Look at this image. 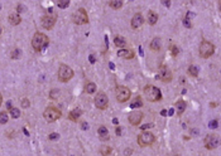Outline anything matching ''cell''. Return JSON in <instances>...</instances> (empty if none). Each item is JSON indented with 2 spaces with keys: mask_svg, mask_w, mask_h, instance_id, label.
Returning <instances> with one entry per match:
<instances>
[{
  "mask_svg": "<svg viewBox=\"0 0 221 156\" xmlns=\"http://www.w3.org/2000/svg\"><path fill=\"white\" fill-rule=\"evenodd\" d=\"M8 121H9L8 113L6 112H0V125H5Z\"/></svg>",
  "mask_w": 221,
  "mask_h": 156,
  "instance_id": "f1b7e54d",
  "label": "cell"
},
{
  "mask_svg": "<svg viewBox=\"0 0 221 156\" xmlns=\"http://www.w3.org/2000/svg\"><path fill=\"white\" fill-rule=\"evenodd\" d=\"M113 122L115 123V125H117V123H119V120H117V119H114V120H113Z\"/></svg>",
  "mask_w": 221,
  "mask_h": 156,
  "instance_id": "7dc6e473",
  "label": "cell"
},
{
  "mask_svg": "<svg viewBox=\"0 0 221 156\" xmlns=\"http://www.w3.org/2000/svg\"><path fill=\"white\" fill-rule=\"evenodd\" d=\"M155 141V136L152 134V132H142L139 136H138V145L140 147H147V146H150L153 145Z\"/></svg>",
  "mask_w": 221,
  "mask_h": 156,
  "instance_id": "8992f818",
  "label": "cell"
},
{
  "mask_svg": "<svg viewBox=\"0 0 221 156\" xmlns=\"http://www.w3.org/2000/svg\"><path fill=\"white\" fill-rule=\"evenodd\" d=\"M6 107H8V110H9V111H10L11 108H13V106H11V102H10V101L6 103Z\"/></svg>",
  "mask_w": 221,
  "mask_h": 156,
  "instance_id": "f6af8a7d",
  "label": "cell"
},
{
  "mask_svg": "<svg viewBox=\"0 0 221 156\" xmlns=\"http://www.w3.org/2000/svg\"><path fill=\"white\" fill-rule=\"evenodd\" d=\"M161 115H162V116H167V110H162Z\"/></svg>",
  "mask_w": 221,
  "mask_h": 156,
  "instance_id": "bcb514c9",
  "label": "cell"
},
{
  "mask_svg": "<svg viewBox=\"0 0 221 156\" xmlns=\"http://www.w3.org/2000/svg\"><path fill=\"white\" fill-rule=\"evenodd\" d=\"M85 92L87 93V94H92V93H95L96 92V89H97V87H96V85H95L94 82H87L86 85H85Z\"/></svg>",
  "mask_w": 221,
  "mask_h": 156,
  "instance_id": "44dd1931",
  "label": "cell"
},
{
  "mask_svg": "<svg viewBox=\"0 0 221 156\" xmlns=\"http://www.w3.org/2000/svg\"><path fill=\"white\" fill-rule=\"evenodd\" d=\"M94 102H95V106H96L99 110H101V111L106 110L109 106V98L105 92H99L96 96H95Z\"/></svg>",
  "mask_w": 221,
  "mask_h": 156,
  "instance_id": "9c48e42d",
  "label": "cell"
},
{
  "mask_svg": "<svg viewBox=\"0 0 221 156\" xmlns=\"http://www.w3.org/2000/svg\"><path fill=\"white\" fill-rule=\"evenodd\" d=\"M219 146V136L215 134L208 135L206 139H205V147L208 150H214Z\"/></svg>",
  "mask_w": 221,
  "mask_h": 156,
  "instance_id": "7c38bea8",
  "label": "cell"
},
{
  "mask_svg": "<svg viewBox=\"0 0 221 156\" xmlns=\"http://www.w3.org/2000/svg\"><path fill=\"white\" fill-rule=\"evenodd\" d=\"M187 73H188V76H191V77H197V76H199V68L196 66H193V64H191V66L188 67Z\"/></svg>",
  "mask_w": 221,
  "mask_h": 156,
  "instance_id": "d4e9b609",
  "label": "cell"
},
{
  "mask_svg": "<svg viewBox=\"0 0 221 156\" xmlns=\"http://www.w3.org/2000/svg\"><path fill=\"white\" fill-rule=\"evenodd\" d=\"M111 151H113V149L110 146H108V145H102L100 147V153H101L102 156H109L110 154H111Z\"/></svg>",
  "mask_w": 221,
  "mask_h": 156,
  "instance_id": "484cf974",
  "label": "cell"
},
{
  "mask_svg": "<svg viewBox=\"0 0 221 156\" xmlns=\"http://www.w3.org/2000/svg\"><path fill=\"white\" fill-rule=\"evenodd\" d=\"M57 94H58V89H53L51 93H49V96H51V98H53V100H56L57 98Z\"/></svg>",
  "mask_w": 221,
  "mask_h": 156,
  "instance_id": "74e56055",
  "label": "cell"
},
{
  "mask_svg": "<svg viewBox=\"0 0 221 156\" xmlns=\"http://www.w3.org/2000/svg\"><path fill=\"white\" fill-rule=\"evenodd\" d=\"M114 44H115L117 48L124 49V47L127 45V40H125L123 37H119V35H117V37L114 38Z\"/></svg>",
  "mask_w": 221,
  "mask_h": 156,
  "instance_id": "7402d4cb",
  "label": "cell"
},
{
  "mask_svg": "<svg viewBox=\"0 0 221 156\" xmlns=\"http://www.w3.org/2000/svg\"><path fill=\"white\" fill-rule=\"evenodd\" d=\"M134 55L135 54L131 49H120V51H117V57L124 58V59H133Z\"/></svg>",
  "mask_w": 221,
  "mask_h": 156,
  "instance_id": "9a60e30c",
  "label": "cell"
},
{
  "mask_svg": "<svg viewBox=\"0 0 221 156\" xmlns=\"http://www.w3.org/2000/svg\"><path fill=\"white\" fill-rule=\"evenodd\" d=\"M24 9H25V6H24V5H20V4H19V5L17 6V11H18V13H22V11H25Z\"/></svg>",
  "mask_w": 221,
  "mask_h": 156,
  "instance_id": "ab89813d",
  "label": "cell"
},
{
  "mask_svg": "<svg viewBox=\"0 0 221 156\" xmlns=\"http://www.w3.org/2000/svg\"><path fill=\"white\" fill-rule=\"evenodd\" d=\"M48 42H49V39H48V37L45 35V34L38 32V33L34 34V37L32 39V47H33V49L36 52H41L42 49L48 44Z\"/></svg>",
  "mask_w": 221,
  "mask_h": 156,
  "instance_id": "7a4b0ae2",
  "label": "cell"
},
{
  "mask_svg": "<svg viewBox=\"0 0 221 156\" xmlns=\"http://www.w3.org/2000/svg\"><path fill=\"white\" fill-rule=\"evenodd\" d=\"M57 5H58V8H61V9H66V8H68V5H70V0H61V1L57 3Z\"/></svg>",
  "mask_w": 221,
  "mask_h": 156,
  "instance_id": "4dcf8cb0",
  "label": "cell"
},
{
  "mask_svg": "<svg viewBox=\"0 0 221 156\" xmlns=\"http://www.w3.org/2000/svg\"><path fill=\"white\" fill-rule=\"evenodd\" d=\"M149 48L152 49V51H154V52H159L162 49V40H161V38H153L152 39V42L149 43Z\"/></svg>",
  "mask_w": 221,
  "mask_h": 156,
  "instance_id": "2e32d148",
  "label": "cell"
},
{
  "mask_svg": "<svg viewBox=\"0 0 221 156\" xmlns=\"http://www.w3.org/2000/svg\"><path fill=\"white\" fill-rule=\"evenodd\" d=\"M153 126H154L153 123H145V125H142V127H140V130H142V131H145V130H148V128H152Z\"/></svg>",
  "mask_w": 221,
  "mask_h": 156,
  "instance_id": "d590c367",
  "label": "cell"
},
{
  "mask_svg": "<svg viewBox=\"0 0 221 156\" xmlns=\"http://www.w3.org/2000/svg\"><path fill=\"white\" fill-rule=\"evenodd\" d=\"M176 156H177V155H176Z\"/></svg>",
  "mask_w": 221,
  "mask_h": 156,
  "instance_id": "db71d44e",
  "label": "cell"
},
{
  "mask_svg": "<svg viewBox=\"0 0 221 156\" xmlns=\"http://www.w3.org/2000/svg\"><path fill=\"white\" fill-rule=\"evenodd\" d=\"M20 51H19V49H14L13 52H11V54H10V58L11 59H18L19 57H20Z\"/></svg>",
  "mask_w": 221,
  "mask_h": 156,
  "instance_id": "1f68e13d",
  "label": "cell"
},
{
  "mask_svg": "<svg viewBox=\"0 0 221 156\" xmlns=\"http://www.w3.org/2000/svg\"><path fill=\"white\" fill-rule=\"evenodd\" d=\"M10 116L13 117V119H18V117H20V110L13 107L10 110Z\"/></svg>",
  "mask_w": 221,
  "mask_h": 156,
  "instance_id": "f546056e",
  "label": "cell"
},
{
  "mask_svg": "<svg viewBox=\"0 0 221 156\" xmlns=\"http://www.w3.org/2000/svg\"><path fill=\"white\" fill-rule=\"evenodd\" d=\"M109 66H110V68H111V69H114V68H115V66H114V64H113V63H110V64H109Z\"/></svg>",
  "mask_w": 221,
  "mask_h": 156,
  "instance_id": "f907efd6",
  "label": "cell"
},
{
  "mask_svg": "<svg viewBox=\"0 0 221 156\" xmlns=\"http://www.w3.org/2000/svg\"><path fill=\"white\" fill-rule=\"evenodd\" d=\"M1 33H3V28H1V25H0V35H1Z\"/></svg>",
  "mask_w": 221,
  "mask_h": 156,
  "instance_id": "816d5d0a",
  "label": "cell"
},
{
  "mask_svg": "<svg viewBox=\"0 0 221 156\" xmlns=\"http://www.w3.org/2000/svg\"><path fill=\"white\" fill-rule=\"evenodd\" d=\"M142 106H143V101L140 100L139 97H136L135 100L130 103V108H133V110H134V108H140Z\"/></svg>",
  "mask_w": 221,
  "mask_h": 156,
  "instance_id": "4316f807",
  "label": "cell"
},
{
  "mask_svg": "<svg viewBox=\"0 0 221 156\" xmlns=\"http://www.w3.org/2000/svg\"><path fill=\"white\" fill-rule=\"evenodd\" d=\"M89 60H90V63H95V62H96V59H95V55H94V54L90 55V57H89Z\"/></svg>",
  "mask_w": 221,
  "mask_h": 156,
  "instance_id": "b9f144b4",
  "label": "cell"
},
{
  "mask_svg": "<svg viewBox=\"0 0 221 156\" xmlns=\"http://www.w3.org/2000/svg\"><path fill=\"white\" fill-rule=\"evenodd\" d=\"M200 57L201 58H210V57L215 53V45L211 43V42L208 40H202L200 44Z\"/></svg>",
  "mask_w": 221,
  "mask_h": 156,
  "instance_id": "3957f363",
  "label": "cell"
},
{
  "mask_svg": "<svg viewBox=\"0 0 221 156\" xmlns=\"http://www.w3.org/2000/svg\"><path fill=\"white\" fill-rule=\"evenodd\" d=\"M1 103H3V94L0 93V106H1Z\"/></svg>",
  "mask_w": 221,
  "mask_h": 156,
  "instance_id": "681fc988",
  "label": "cell"
},
{
  "mask_svg": "<svg viewBox=\"0 0 221 156\" xmlns=\"http://www.w3.org/2000/svg\"><path fill=\"white\" fill-rule=\"evenodd\" d=\"M133 154V150L131 149H125V155L127 156H130Z\"/></svg>",
  "mask_w": 221,
  "mask_h": 156,
  "instance_id": "60d3db41",
  "label": "cell"
},
{
  "mask_svg": "<svg viewBox=\"0 0 221 156\" xmlns=\"http://www.w3.org/2000/svg\"><path fill=\"white\" fill-rule=\"evenodd\" d=\"M61 116H62V112L56 107H47L43 113V117L47 122H55V121L61 119Z\"/></svg>",
  "mask_w": 221,
  "mask_h": 156,
  "instance_id": "52a82bcc",
  "label": "cell"
},
{
  "mask_svg": "<svg viewBox=\"0 0 221 156\" xmlns=\"http://www.w3.org/2000/svg\"><path fill=\"white\" fill-rule=\"evenodd\" d=\"M97 134H99V137H100L101 141H108L109 140V131L105 126H100L97 128Z\"/></svg>",
  "mask_w": 221,
  "mask_h": 156,
  "instance_id": "ac0fdd59",
  "label": "cell"
},
{
  "mask_svg": "<svg viewBox=\"0 0 221 156\" xmlns=\"http://www.w3.org/2000/svg\"><path fill=\"white\" fill-rule=\"evenodd\" d=\"M163 4H164L166 6H169V5H171V1H164V3H163Z\"/></svg>",
  "mask_w": 221,
  "mask_h": 156,
  "instance_id": "c3c4849f",
  "label": "cell"
},
{
  "mask_svg": "<svg viewBox=\"0 0 221 156\" xmlns=\"http://www.w3.org/2000/svg\"><path fill=\"white\" fill-rule=\"evenodd\" d=\"M116 132H115V134L117 135V136H120L121 135V127H116V130H115Z\"/></svg>",
  "mask_w": 221,
  "mask_h": 156,
  "instance_id": "7bdbcfd3",
  "label": "cell"
},
{
  "mask_svg": "<svg viewBox=\"0 0 221 156\" xmlns=\"http://www.w3.org/2000/svg\"><path fill=\"white\" fill-rule=\"evenodd\" d=\"M75 72L71 67H68L67 64H61L58 68V79L61 82H68L70 79L73 78Z\"/></svg>",
  "mask_w": 221,
  "mask_h": 156,
  "instance_id": "277c9868",
  "label": "cell"
},
{
  "mask_svg": "<svg viewBox=\"0 0 221 156\" xmlns=\"http://www.w3.org/2000/svg\"><path fill=\"white\" fill-rule=\"evenodd\" d=\"M0 9H1V5H0Z\"/></svg>",
  "mask_w": 221,
  "mask_h": 156,
  "instance_id": "f5cc1de1",
  "label": "cell"
},
{
  "mask_svg": "<svg viewBox=\"0 0 221 156\" xmlns=\"http://www.w3.org/2000/svg\"><path fill=\"white\" fill-rule=\"evenodd\" d=\"M144 96L148 101L150 102H158L162 100V92L158 87L155 86H152V85H148L144 87Z\"/></svg>",
  "mask_w": 221,
  "mask_h": 156,
  "instance_id": "6da1fadb",
  "label": "cell"
},
{
  "mask_svg": "<svg viewBox=\"0 0 221 156\" xmlns=\"http://www.w3.org/2000/svg\"><path fill=\"white\" fill-rule=\"evenodd\" d=\"M218 126H219V122H218V120H212L210 123H208V127L210 128H218Z\"/></svg>",
  "mask_w": 221,
  "mask_h": 156,
  "instance_id": "e575fe53",
  "label": "cell"
},
{
  "mask_svg": "<svg viewBox=\"0 0 221 156\" xmlns=\"http://www.w3.org/2000/svg\"><path fill=\"white\" fill-rule=\"evenodd\" d=\"M169 51H171V54H172L173 57H177L178 53H180V48H178L174 43H171L169 44Z\"/></svg>",
  "mask_w": 221,
  "mask_h": 156,
  "instance_id": "83f0119b",
  "label": "cell"
},
{
  "mask_svg": "<svg viewBox=\"0 0 221 156\" xmlns=\"http://www.w3.org/2000/svg\"><path fill=\"white\" fill-rule=\"evenodd\" d=\"M174 113V108H169L168 110V112H167V115H169V116H172Z\"/></svg>",
  "mask_w": 221,
  "mask_h": 156,
  "instance_id": "ee69618b",
  "label": "cell"
},
{
  "mask_svg": "<svg viewBox=\"0 0 221 156\" xmlns=\"http://www.w3.org/2000/svg\"><path fill=\"white\" fill-rule=\"evenodd\" d=\"M186 107H187L186 102H185L183 100H180V101H177L176 110H174V111H177V115H178V116H182V113L186 111Z\"/></svg>",
  "mask_w": 221,
  "mask_h": 156,
  "instance_id": "ffe728a7",
  "label": "cell"
},
{
  "mask_svg": "<svg viewBox=\"0 0 221 156\" xmlns=\"http://www.w3.org/2000/svg\"><path fill=\"white\" fill-rule=\"evenodd\" d=\"M157 21H158L157 13H154V11H149V13H148V23H149L150 25H154Z\"/></svg>",
  "mask_w": 221,
  "mask_h": 156,
  "instance_id": "603a6c76",
  "label": "cell"
},
{
  "mask_svg": "<svg viewBox=\"0 0 221 156\" xmlns=\"http://www.w3.org/2000/svg\"><path fill=\"white\" fill-rule=\"evenodd\" d=\"M109 5L111 6L114 10H119L123 8V1H121V0H111V1H109Z\"/></svg>",
  "mask_w": 221,
  "mask_h": 156,
  "instance_id": "cb8c5ba5",
  "label": "cell"
},
{
  "mask_svg": "<svg viewBox=\"0 0 221 156\" xmlns=\"http://www.w3.org/2000/svg\"><path fill=\"white\" fill-rule=\"evenodd\" d=\"M8 21H9L11 25L20 24V21H22L20 15H19L18 13H11V14H9V17H8Z\"/></svg>",
  "mask_w": 221,
  "mask_h": 156,
  "instance_id": "d6986e66",
  "label": "cell"
},
{
  "mask_svg": "<svg viewBox=\"0 0 221 156\" xmlns=\"http://www.w3.org/2000/svg\"><path fill=\"white\" fill-rule=\"evenodd\" d=\"M30 106V101L28 100V98H23L22 100V107L23 108H28Z\"/></svg>",
  "mask_w": 221,
  "mask_h": 156,
  "instance_id": "836d02e7",
  "label": "cell"
},
{
  "mask_svg": "<svg viewBox=\"0 0 221 156\" xmlns=\"http://www.w3.org/2000/svg\"><path fill=\"white\" fill-rule=\"evenodd\" d=\"M81 115H82V110L76 107L75 110H72V111L68 113V119H70L71 121H73V122H76V121L81 117Z\"/></svg>",
  "mask_w": 221,
  "mask_h": 156,
  "instance_id": "e0dca14e",
  "label": "cell"
},
{
  "mask_svg": "<svg viewBox=\"0 0 221 156\" xmlns=\"http://www.w3.org/2000/svg\"><path fill=\"white\" fill-rule=\"evenodd\" d=\"M143 119H144V113L142 111H133L130 115L128 116L129 123L133 125V126H138V125L143 121Z\"/></svg>",
  "mask_w": 221,
  "mask_h": 156,
  "instance_id": "8fae6325",
  "label": "cell"
},
{
  "mask_svg": "<svg viewBox=\"0 0 221 156\" xmlns=\"http://www.w3.org/2000/svg\"><path fill=\"white\" fill-rule=\"evenodd\" d=\"M182 23H183V25L186 26V28H192V20L190 18H183V20H182Z\"/></svg>",
  "mask_w": 221,
  "mask_h": 156,
  "instance_id": "d6a6232c",
  "label": "cell"
},
{
  "mask_svg": "<svg viewBox=\"0 0 221 156\" xmlns=\"http://www.w3.org/2000/svg\"><path fill=\"white\" fill-rule=\"evenodd\" d=\"M144 18H143V15L140 14V13H136L134 17H133L131 19V28L133 29H139V28H142L143 24H144Z\"/></svg>",
  "mask_w": 221,
  "mask_h": 156,
  "instance_id": "5bb4252c",
  "label": "cell"
},
{
  "mask_svg": "<svg viewBox=\"0 0 221 156\" xmlns=\"http://www.w3.org/2000/svg\"><path fill=\"white\" fill-rule=\"evenodd\" d=\"M42 26L47 30H51L56 24V17H49V15H43L41 19Z\"/></svg>",
  "mask_w": 221,
  "mask_h": 156,
  "instance_id": "4fadbf2b",
  "label": "cell"
},
{
  "mask_svg": "<svg viewBox=\"0 0 221 156\" xmlns=\"http://www.w3.org/2000/svg\"><path fill=\"white\" fill-rule=\"evenodd\" d=\"M81 128H82L83 131H87V128H89V125H87V122L82 121V122H81Z\"/></svg>",
  "mask_w": 221,
  "mask_h": 156,
  "instance_id": "f35d334b",
  "label": "cell"
},
{
  "mask_svg": "<svg viewBox=\"0 0 221 156\" xmlns=\"http://www.w3.org/2000/svg\"><path fill=\"white\" fill-rule=\"evenodd\" d=\"M115 97L119 102H127L130 98V89L125 86H117L115 88Z\"/></svg>",
  "mask_w": 221,
  "mask_h": 156,
  "instance_id": "ba28073f",
  "label": "cell"
},
{
  "mask_svg": "<svg viewBox=\"0 0 221 156\" xmlns=\"http://www.w3.org/2000/svg\"><path fill=\"white\" fill-rule=\"evenodd\" d=\"M48 139L51 140V141H55V140H58L59 139V135L58 134H51L48 136Z\"/></svg>",
  "mask_w": 221,
  "mask_h": 156,
  "instance_id": "8d00e7d4",
  "label": "cell"
},
{
  "mask_svg": "<svg viewBox=\"0 0 221 156\" xmlns=\"http://www.w3.org/2000/svg\"><path fill=\"white\" fill-rule=\"evenodd\" d=\"M72 21L77 25H83L89 23V15H87L86 10L83 8H80L72 14Z\"/></svg>",
  "mask_w": 221,
  "mask_h": 156,
  "instance_id": "5b68a950",
  "label": "cell"
},
{
  "mask_svg": "<svg viewBox=\"0 0 221 156\" xmlns=\"http://www.w3.org/2000/svg\"><path fill=\"white\" fill-rule=\"evenodd\" d=\"M157 78L161 79L162 82H166V83H167V82H171V81H172L173 74H172V72L168 69V67L162 66L161 68H159V72H158V74H157Z\"/></svg>",
  "mask_w": 221,
  "mask_h": 156,
  "instance_id": "30bf717a",
  "label": "cell"
}]
</instances>
